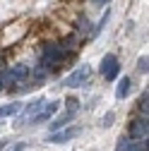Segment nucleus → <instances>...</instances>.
Wrapping results in <instances>:
<instances>
[{
	"label": "nucleus",
	"mask_w": 149,
	"mask_h": 151,
	"mask_svg": "<svg viewBox=\"0 0 149 151\" xmlns=\"http://www.w3.org/2000/svg\"><path fill=\"white\" fill-rule=\"evenodd\" d=\"M113 120H116V113H106L103 120H101V125H103V127H111V125H113Z\"/></svg>",
	"instance_id": "obj_14"
},
{
	"label": "nucleus",
	"mask_w": 149,
	"mask_h": 151,
	"mask_svg": "<svg viewBox=\"0 0 149 151\" xmlns=\"http://www.w3.org/2000/svg\"><path fill=\"white\" fill-rule=\"evenodd\" d=\"M74 113H77V108H70L67 113H63L60 118H55V120L51 122V129L55 132V129H60V127H67V122H70V120L74 118Z\"/></svg>",
	"instance_id": "obj_9"
},
{
	"label": "nucleus",
	"mask_w": 149,
	"mask_h": 151,
	"mask_svg": "<svg viewBox=\"0 0 149 151\" xmlns=\"http://www.w3.org/2000/svg\"><path fill=\"white\" fill-rule=\"evenodd\" d=\"M147 63H149V60H147V55H142V58H140V60H137V70H140V72H142V74H144V72H147Z\"/></svg>",
	"instance_id": "obj_15"
},
{
	"label": "nucleus",
	"mask_w": 149,
	"mask_h": 151,
	"mask_svg": "<svg viewBox=\"0 0 149 151\" xmlns=\"http://www.w3.org/2000/svg\"><path fill=\"white\" fill-rule=\"evenodd\" d=\"M27 146H29V144H27V142H17V144H14V146H10V149H7V151H24V149H27Z\"/></svg>",
	"instance_id": "obj_16"
},
{
	"label": "nucleus",
	"mask_w": 149,
	"mask_h": 151,
	"mask_svg": "<svg viewBox=\"0 0 149 151\" xmlns=\"http://www.w3.org/2000/svg\"><path fill=\"white\" fill-rule=\"evenodd\" d=\"M0 77H3L5 86H14V84H20V82H24V79L31 77V67L29 65H12L5 74H0Z\"/></svg>",
	"instance_id": "obj_2"
},
{
	"label": "nucleus",
	"mask_w": 149,
	"mask_h": 151,
	"mask_svg": "<svg viewBox=\"0 0 149 151\" xmlns=\"http://www.w3.org/2000/svg\"><path fill=\"white\" fill-rule=\"evenodd\" d=\"M58 108H60V103H58V101H48V103H43V108L36 113L34 118H31V125H41V122L51 120L55 113H58Z\"/></svg>",
	"instance_id": "obj_5"
},
{
	"label": "nucleus",
	"mask_w": 149,
	"mask_h": 151,
	"mask_svg": "<svg viewBox=\"0 0 149 151\" xmlns=\"http://www.w3.org/2000/svg\"><path fill=\"white\" fill-rule=\"evenodd\" d=\"M130 89H132V82H130V77H123L120 82H118V86H116V99H125L127 93H130Z\"/></svg>",
	"instance_id": "obj_10"
},
{
	"label": "nucleus",
	"mask_w": 149,
	"mask_h": 151,
	"mask_svg": "<svg viewBox=\"0 0 149 151\" xmlns=\"http://www.w3.org/2000/svg\"><path fill=\"white\" fill-rule=\"evenodd\" d=\"M22 110V103H7V106H3V108H0V120H3V118H10V115H17V113H20Z\"/></svg>",
	"instance_id": "obj_11"
},
{
	"label": "nucleus",
	"mask_w": 149,
	"mask_h": 151,
	"mask_svg": "<svg viewBox=\"0 0 149 151\" xmlns=\"http://www.w3.org/2000/svg\"><path fill=\"white\" fill-rule=\"evenodd\" d=\"M63 58H65V53L55 46V43H46V46L41 48V55H39V65L51 72V70H55V67L63 63Z\"/></svg>",
	"instance_id": "obj_1"
},
{
	"label": "nucleus",
	"mask_w": 149,
	"mask_h": 151,
	"mask_svg": "<svg viewBox=\"0 0 149 151\" xmlns=\"http://www.w3.org/2000/svg\"><path fill=\"white\" fill-rule=\"evenodd\" d=\"M147 101H149V96H147V91H144L142 96H140V101H137V110L142 113L144 118H147V110H149V106H147Z\"/></svg>",
	"instance_id": "obj_12"
},
{
	"label": "nucleus",
	"mask_w": 149,
	"mask_h": 151,
	"mask_svg": "<svg viewBox=\"0 0 149 151\" xmlns=\"http://www.w3.org/2000/svg\"><path fill=\"white\" fill-rule=\"evenodd\" d=\"M147 132H149L147 118H137L130 122V139H147Z\"/></svg>",
	"instance_id": "obj_8"
},
{
	"label": "nucleus",
	"mask_w": 149,
	"mask_h": 151,
	"mask_svg": "<svg viewBox=\"0 0 149 151\" xmlns=\"http://www.w3.org/2000/svg\"><path fill=\"white\" fill-rule=\"evenodd\" d=\"M99 70H101L106 82H113V79H118V74H120V63H118V58L113 53H106L101 58V67Z\"/></svg>",
	"instance_id": "obj_3"
},
{
	"label": "nucleus",
	"mask_w": 149,
	"mask_h": 151,
	"mask_svg": "<svg viewBox=\"0 0 149 151\" xmlns=\"http://www.w3.org/2000/svg\"><path fill=\"white\" fill-rule=\"evenodd\" d=\"M94 3H99V5H106V3H108V0H94Z\"/></svg>",
	"instance_id": "obj_17"
},
{
	"label": "nucleus",
	"mask_w": 149,
	"mask_h": 151,
	"mask_svg": "<svg viewBox=\"0 0 149 151\" xmlns=\"http://www.w3.org/2000/svg\"><path fill=\"white\" fill-rule=\"evenodd\" d=\"M80 134V127H60V129H55L53 132V134L48 137V142L51 144H63V142H70V139H74V137H77Z\"/></svg>",
	"instance_id": "obj_7"
},
{
	"label": "nucleus",
	"mask_w": 149,
	"mask_h": 151,
	"mask_svg": "<svg viewBox=\"0 0 149 151\" xmlns=\"http://www.w3.org/2000/svg\"><path fill=\"white\" fill-rule=\"evenodd\" d=\"M89 27H91V22H89V19H84V17H80V22H77V29H80L82 34H89V31H91Z\"/></svg>",
	"instance_id": "obj_13"
},
{
	"label": "nucleus",
	"mask_w": 149,
	"mask_h": 151,
	"mask_svg": "<svg viewBox=\"0 0 149 151\" xmlns=\"http://www.w3.org/2000/svg\"><path fill=\"white\" fill-rule=\"evenodd\" d=\"M43 103H46L43 99H34L31 103H27V108H24V113H22V115H20V120H17L14 125H17V127H22V125H27V120H31V118L36 115V113H39V110L43 108Z\"/></svg>",
	"instance_id": "obj_6"
},
{
	"label": "nucleus",
	"mask_w": 149,
	"mask_h": 151,
	"mask_svg": "<svg viewBox=\"0 0 149 151\" xmlns=\"http://www.w3.org/2000/svg\"><path fill=\"white\" fill-rule=\"evenodd\" d=\"M89 77H91V67L89 65H80L74 72H70L67 77H65V86H70V89H80V86H84L87 82H89Z\"/></svg>",
	"instance_id": "obj_4"
}]
</instances>
